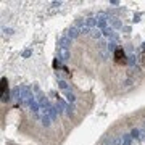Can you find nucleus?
I'll list each match as a JSON object with an SVG mask.
<instances>
[{
    "label": "nucleus",
    "instance_id": "nucleus-3",
    "mask_svg": "<svg viewBox=\"0 0 145 145\" xmlns=\"http://www.w3.org/2000/svg\"><path fill=\"white\" fill-rule=\"evenodd\" d=\"M97 27L102 29V31L107 27V16H105V15H98V16H97Z\"/></svg>",
    "mask_w": 145,
    "mask_h": 145
},
{
    "label": "nucleus",
    "instance_id": "nucleus-8",
    "mask_svg": "<svg viewBox=\"0 0 145 145\" xmlns=\"http://www.w3.org/2000/svg\"><path fill=\"white\" fill-rule=\"evenodd\" d=\"M90 36L94 39H100V36H102V31L98 29V27H94V29L90 31Z\"/></svg>",
    "mask_w": 145,
    "mask_h": 145
},
{
    "label": "nucleus",
    "instance_id": "nucleus-16",
    "mask_svg": "<svg viewBox=\"0 0 145 145\" xmlns=\"http://www.w3.org/2000/svg\"><path fill=\"white\" fill-rule=\"evenodd\" d=\"M137 135H139V131L137 129H134L132 132H131V137H137Z\"/></svg>",
    "mask_w": 145,
    "mask_h": 145
},
{
    "label": "nucleus",
    "instance_id": "nucleus-14",
    "mask_svg": "<svg viewBox=\"0 0 145 145\" xmlns=\"http://www.w3.org/2000/svg\"><path fill=\"white\" fill-rule=\"evenodd\" d=\"M111 23H113V26H115V27H121V23H119L118 19H115V18H111Z\"/></svg>",
    "mask_w": 145,
    "mask_h": 145
},
{
    "label": "nucleus",
    "instance_id": "nucleus-17",
    "mask_svg": "<svg viewBox=\"0 0 145 145\" xmlns=\"http://www.w3.org/2000/svg\"><path fill=\"white\" fill-rule=\"evenodd\" d=\"M12 32H13L12 29H3V34H8V36H10V34H12Z\"/></svg>",
    "mask_w": 145,
    "mask_h": 145
},
{
    "label": "nucleus",
    "instance_id": "nucleus-4",
    "mask_svg": "<svg viewBox=\"0 0 145 145\" xmlns=\"http://www.w3.org/2000/svg\"><path fill=\"white\" fill-rule=\"evenodd\" d=\"M58 58H60L61 61H66L69 58V50L68 48H61V47H58Z\"/></svg>",
    "mask_w": 145,
    "mask_h": 145
},
{
    "label": "nucleus",
    "instance_id": "nucleus-1",
    "mask_svg": "<svg viewBox=\"0 0 145 145\" xmlns=\"http://www.w3.org/2000/svg\"><path fill=\"white\" fill-rule=\"evenodd\" d=\"M69 45H71V39H69L68 36H61L60 40H58V47H61V48H69Z\"/></svg>",
    "mask_w": 145,
    "mask_h": 145
},
{
    "label": "nucleus",
    "instance_id": "nucleus-11",
    "mask_svg": "<svg viewBox=\"0 0 145 145\" xmlns=\"http://www.w3.org/2000/svg\"><path fill=\"white\" fill-rule=\"evenodd\" d=\"M122 145H131V135L129 134H124V135H122Z\"/></svg>",
    "mask_w": 145,
    "mask_h": 145
},
{
    "label": "nucleus",
    "instance_id": "nucleus-5",
    "mask_svg": "<svg viewBox=\"0 0 145 145\" xmlns=\"http://www.w3.org/2000/svg\"><path fill=\"white\" fill-rule=\"evenodd\" d=\"M7 79L2 77V102H7L8 100V94H7Z\"/></svg>",
    "mask_w": 145,
    "mask_h": 145
},
{
    "label": "nucleus",
    "instance_id": "nucleus-12",
    "mask_svg": "<svg viewBox=\"0 0 145 145\" xmlns=\"http://www.w3.org/2000/svg\"><path fill=\"white\" fill-rule=\"evenodd\" d=\"M108 50H111V52H116V50H118V47H116V42H115V40H111V42L108 44Z\"/></svg>",
    "mask_w": 145,
    "mask_h": 145
},
{
    "label": "nucleus",
    "instance_id": "nucleus-15",
    "mask_svg": "<svg viewBox=\"0 0 145 145\" xmlns=\"http://www.w3.org/2000/svg\"><path fill=\"white\" fill-rule=\"evenodd\" d=\"M103 145H113V139L107 137V139H105V140H103Z\"/></svg>",
    "mask_w": 145,
    "mask_h": 145
},
{
    "label": "nucleus",
    "instance_id": "nucleus-10",
    "mask_svg": "<svg viewBox=\"0 0 145 145\" xmlns=\"http://www.w3.org/2000/svg\"><path fill=\"white\" fill-rule=\"evenodd\" d=\"M66 100H68L69 103H72V102H76V97H74L72 92H66Z\"/></svg>",
    "mask_w": 145,
    "mask_h": 145
},
{
    "label": "nucleus",
    "instance_id": "nucleus-6",
    "mask_svg": "<svg viewBox=\"0 0 145 145\" xmlns=\"http://www.w3.org/2000/svg\"><path fill=\"white\" fill-rule=\"evenodd\" d=\"M79 34H81V31L77 29L76 26H74V27H71V29L68 31V37L71 39V40H72V39H76V37H77V36H79Z\"/></svg>",
    "mask_w": 145,
    "mask_h": 145
},
{
    "label": "nucleus",
    "instance_id": "nucleus-9",
    "mask_svg": "<svg viewBox=\"0 0 145 145\" xmlns=\"http://www.w3.org/2000/svg\"><path fill=\"white\" fill-rule=\"evenodd\" d=\"M58 87H60L61 90H65V92H69L68 82H65V81H58Z\"/></svg>",
    "mask_w": 145,
    "mask_h": 145
},
{
    "label": "nucleus",
    "instance_id": "nucleus-7",
    "mask_svg": "<svg viewBox=\"0 0 145 145\" xmlns=\"http://www.w3.org/2000/svg\"><path fill=\"white\" fill-rule=\"evenodd\" d=\"M103 36H107V37H111V39H116V34L115 31H113V27H105V29L102 31Z\"/></svg>",
    "mask_w": 145,
    "mask_h": 145
},
{
    "label": "nucleus",
    "instance_id": "nucleus-13",
    "mask_svg": "<svg viewBox=\"0 0 145 145\" xmlns=\"http://www.w3.org/2000/svg\"><path fill=\"white\" fill-rule=\"evenodd\" d=\"M113 145H122V135H121V137L113 139Z\"/></svg>",
    "mask_w": 145,
    "mask_h": 145
},
{
    "label": "nucleus",
    "instance_id": "nucleus-2",
    "mask_svg": "<svg viewBox=\"0 0 145 145\" xmlns=\"http://www.w3.org/2000/svg\"><path fill=\"white\" fill-rule=\"evenodd\" d=\"M115 60H116V63H124L126 61V53L122 52V48H118L115 52Z\"/></svg>",
    "mask_w": 145,
    "mask_h": 145
}]
</instances>
